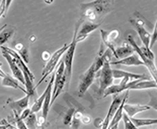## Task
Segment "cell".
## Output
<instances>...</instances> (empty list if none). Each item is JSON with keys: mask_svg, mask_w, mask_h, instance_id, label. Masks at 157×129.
Instances as JSON below:
<instances>
[{"mask_svg": "<svg viewBox=\"0 0 157 129\" xmlns=\"http://www.w3.org/2000/svg\"><path fill=\"white\" fill-rule=\"evenodd\" d=\"M156 87H157V84L154 81L138 80L135 85H133L132 87L130 88V90H142V89H150V88H156Z\"/></svg>", "mask_w": 157, "mask_h": 129, "instance_id": "44dd1931", "label": "cell"}, {"mask_svg": "<svg viewBox=\"0 0 157 129\" xmlns=\"http://www.w3.org/2000/svg\"><path fill=\"white\" fill-rule=\"evenodd\" d=\"M50 58H51V55H50L48 52H43V59H44V61L48 62L49 59H50Z\"/></svg>", "mask_w": 157, "mask_h": 129, "instance_id": "d590c367", "label": "cell"}, {"mask_svg": "<svg viewBox=\"0 0 157 129\" xmlns=\"http://www.w3.org/2000/svg\"><path fill=\"white\" fill-rule=\"evenodd\" d=\"M82 113L80 111H75L74 115H73L72 121H71V129H78L80 124H81V117Z\"/></svg>", "mask_w": 157, "mask_h": 129, "instance_id": "4316f807", "label": "cell"}, {"mask_svg": "<svg viewBox=\"0 0 157 129\" xmlns=\"http://www.w3.org/2000/svg\"><path fill=\"white\" fill-rule=\"evenodd\" d=\"M113 79H121L125 78L129 82L134 80H148V76L146 74H133V73L121 71V70H112Z\"/></svg>", "mask_w": 157, "mask_h": 129, "instance_id": "5bb4252c", "label": "cell"}, {"mask_svg": "<svg viewBox=\"0 0 157 129\" xmlns=\"http://www.w3.org/2000/svg\"><path fill=\"white\" fill-rule=\"evenodd\" d=\"M128 96H129V91H127V92H126V94H125V96H124V97H123L122 103H121V105H120V107L118 108V110L116 111V113H115V115H113V119H112L111 123H109V125L108 129H109V128H111V127H113V125L119 124L120 120H121V119L123 118V113H124V105H125L126 101H127V99H128Z\"/></svg>", "mask_w": 157, "mask_h": 129, "instance_id": "ac0fdd59", "label": "cell"}, {"mask_svg": "<svg viewBox=\"0 0 157 129\" xmlns=\"http://www.w3.org/2000/svg\"><path fill=\"white\" fill-rule=\"evenodd\" d=\"M127 42H128V44L133 48L134 52H136L137 54H138V57L143 62V64L148 68V70L150 72V74H151L152 78L154 79V82H156V68H155V65H154V63H153V61H151V59H149L147 57H145V55L142 52L141 48H140L139 45H137V42L134 41V38H133V36L131 34L127 35Z\"/></svg>", "mask_w": 157, "mask_h": 129, "instance_id": "8992f818", "label": "cell"}, {"mask_svg": "<svg viewBox=\"0 0 157 129\" xmlns=\"http://www.w3.org/2000/svg\"><path fill=\"white\" fill-rule=\"evenodd\" d=\"M156 35H157V29H156V26L154 25V32H153V34L151 35V38H150L149 49H151V48L153 47V45H155V41H156Z\"/></svg>", "mask_w": 157, "mask_h": 129, "instance_id": "1f68e13d", "label": "cell"}, {"mask_svg": "<svg viewBox=\"0 0 157 129\" xmlns=\"http://www.w3.org/2000/svg\"><path fill=\"white\" fill-rule=\"evenodd\" d=\"M0 49H1L2 56L5 58L6 61H7L8 65L10 66V69H11V72H12V74H13V77H14L16 80H18L19 82H21L22 85H25V77H23V74H22L21 70L18 68V66L16 65L14 59H13L7 52L4 51V49H3L2 48H0Z\"/></svg>", "mask_w": 157, "mask_h": 129, "instance_id": "8fae6325", "label": "cell"}, {"mask_svg": "<svg viewBox=\"0 0 157 129\" xmlns=\"http://www.w3.org/2000/svg\"><path fill=\"white\" fill-rule=\"evenodd\" d=\"M83 21V19L80 18L78 22L75 25V31H74V35H73V39L71 41V44L69 45L68 49L66 51V54L63 58V62H64L65 65V76H66V89H68L69 87V83H70V78H71V74H72V64H73V58H74V54H75V48H76V45H77V41H76V35H77L78 29L80 27Z\"/></svg>", "mask_w": 157, "mask_h": 129, "instance_id": "3957f363", "label": "cell"}, {"mask_svg": "<svg viewBox=\"0 0 157 129\" xmlns=\"http://www.w3.org/2000/svg\"><path fill=\"white\" fill-rule=\"evenodd\" d=\"M113 58V55L111 52H109V54L106 55L105 62H103L102 67L101 70L96 72L95 79L96 82L98 84V94L103 95L105 91L108 89L109 86L113 85V73L111 68V59Z\"/></svg>", "mask_w": 157, "mask_h": 129, "instance_id": "7a4b0ae2", "label": "cell"}, {"mask_svg": "<svg viewBox=\"0 0 157 129\" xmlns=\"http://www.w3.org/2000/svg\"><path fill=\"white\" fill-rule=\"evenodd\" d=\"M74 113H75V109H74V108L69 109V110L67 111V113L65 114L64 119H63V123H64L65 125H68V124L71 123L72 118H73V115H74Z\"/></svg>", "mask_w": 157, "mask_h": 129, "instance_id": "f1b7e54d", "label": "cell"}, {"mask_svg": "<svg viewBox=\"0 0 157 129\" xmlns=\"http://www.w3.org/2000/svg\"><path fill=\"white\" fill-rule=\"evenodd\" d=\"M111 65L116 66V65H126V66H144L143 62L140 59V58L137 55L133 54L131 56L127 58H124L122 59H119V61H115L112 62Z\"/></svg>", "mask_w": 157, "mask_h": 129, "instance_id": "2e32d148", "label": "cell"}, {"mask_svg": "<svg viewBox=\"0 0 157 129\" xmlns=\"http://www.w3.org/2000/svg\"><path fill=\"white\" fill-rule=\"evenodd\" d=\"M10 4H11V0H8V1L3 0V1L0 3V18H1L2 16L5 14L6 10L8 9L9 5H10Z\"/></svg>", "mask_w": 157, "mask_h": 129, "instance_id": "f546056e", "label": "cell"}, {"mask_svg": "<svg viewBox=\"0 0 157 129\" xmlns=\"http://www.w3.org/2000/svg\"><path fill=\"white\" fill-rule=\"evenodd\" d=\"M25 125H26V127H28V129H36L38 128L36 113L31 112V114L25 118Z\"/></svg>", "mask_w": 157, "mask_h": 129, "instance_id": "484cf974", "label": "cell"}, {"mask_svg": "<svg viewBox=\"0 0 157 129\" xmlns=\"http://www.w3.org/2000/svg\"><path fill=\"white\" fill-rule=\"evenodd\" d=\"M116 57L115 59H120V58H127L129 56L134 54V49L130 45L128 42L125 41L122 45L116 48Z\"/></svg>", "mask_w": 157, "mask_h": 129, "instance_id": "d6986e66", "label": "cell"}, {"mask_svg": "<svg viewBox=\"0 0 157 129\" xmlns=\"http://www.w3.org/2000/svg\"><path fill=\"white\" fill-rule=\"evenodd\" d=\"M29 98H31V96H29V94H26L25 97L21 98V100H16V101L8 100L7 104H8L9 107H10L13 110V112H14L15 115H18V116H21V114L22 113V111L25 110L26 108H29Z\"/></svg>", "mask_w": 157, "mask_h": 129, "instance_id": "7c38bea8", "label": "cell"}, {"mask_svg": "<svg viewBox=\"0 0 157 129\" xmlns=\"http://www.w3.org/2000/svg\"><path fill=\"white\" fill-rule=\"evenodd\" d=\"M69 48V45L65 44L63 47L60 48V49H57V52H55L54 54H53L51 56V58H50V59L48 62H47L46 66L44 67V69H43V72H42V75H43V78L41 79V81H40L38 84H36V86L35 87V89L38 87V86L41 85V83L44 82L45 79L48 77L49 75L52 74V72L55 70L56 67H57V64H58V62L60 61V58L62 57L63 55L65 54L66 51Z\"/></svg>", "mask_w": 157, "mask_h": 129, "instance_id": "277c9868", "label": "cell"}, {"mask_svg": "<svg viewBox=\"0 0 157 129\" xmlns=\"http://www.w3.org/2000/svg\"><path fill=\"white\" fill-rule=\"evenodd\" d=\"M90 122H91V118H90V116H88V115H82L81 117V123L87 125L89 124Z\"/></svg>", "mask_w": 157, "mask_h": 129, "instance_id": "836d02e7", "label": "cell"}, {"mask_svg": "<svg viewBox=\"0 0 157 129\" xmlns=\"http://www.w3.org/2000/svg\"><path fill=\"white\" fill-rule=\"evenodd\" d=\"M1 66H2V63H0V77H2V78H3L6 74L1 70Z\"/></svg>", "mask_w": 157, "mask_h": 129, "instance_id": "8d00e7d4", "label": "cell"}, {"mask_svg": "<svg viewBox=\"0 0 157 129\" xmlns=\"http://www.w3.org/2000/svg\"><path fill=\"white\" fill-rule=\"evenodd\" d=\"M96 69L94 67V65H91L90 67L85 71V73L80 76V82L78 86V95L81 96L87 91V89L92 85V83L94 82L95 79V74H96Z\"/></svg>", "mask_w": 157, "mask_h": 129, "instance_id": "52a82bcc", "label": "cell"}, {"mask_svg": "<svg viewBox=\"0 0 157 129\" xmlns=\"http://www.w3.org/2000/svg\"><path fill=\"white\" fill-rule=\"evenodd\" d=\"M118 126H119V124H116V125H113V127L111 128H109V129H118Z\"/></svg>", "mask_w": 157, "mask_h": 129, "instance_id": "f35d334b", "label": "cell"}, {"mask_svg": "<svg viewBox=\"0 0 157 129\" xmlns=\"http://www.w3.org/2000/svg\"><path fill=\"white\" fill-rule=\"evenodd\" d=\"M66 83V76H65V65L64 62L61 61L59 64L58 70L55 73V81H54V89H53V95L51 99V106L55 102L56 98L62 93Z\"/></svg>", "mask_w": 157, "mask_h": 129, "instance_id": "5b68a950", "label": "cell"}, {"mask_svg": "<svg viewBox=\"0 0 157 129\" xmlns=\"http://www.w3.org/2000/svg\"><path fill=\"white\" fill-rule=\"evenodd\" d=\"M0 121H1V119H0Z\"/></svg>", "mask_w": 157, "mask_h": 129, "instance_id": "b9f144b4", "label": "cell"}, {"mask_svg": "<svg viewBox=\"0 0 157 129\" xmlns=\"http://www.w3.org/2000/svg\"><path fill=\"white\" fill-rule=\"evenodd\" d=\"M31 112H32V110L29 108H26L25 110H23L22 111V113L21 114V116H19V118L21 119V120H25V118L29 116V114H31Z\"/></svg>", "mask_w": 157, "mask_h": 129, "instance_id": "d6a6232c", "label": "cell"}, {"mask_svg": "<svg viewBox=\"0 0 157 129\" xmlns=\"http://www.w3.org/2000/svg\"><path fill=\"white\" fill-rule=\"evenodd\" d=\"M101 24V22H99V23H94V22H89V21L83 20L79 29H78L77 35H76V41L79 42V41H84V39L88 36V34H91V32L93 30H95L98 27H99Z\"/></svg>", "mask_w": 157, "mask_h": 129, "instance_id": "9c48e42d", "label": "cell"}, {"mask_svg": "<svg viewBox=\"0 0 157 129\" xmlns=\"http://www.w3.org/2000/svg\"><path fill=\"white\" fill-rule=\"evenodd\" d=\"M1 84H2V86H5V87H11V88H14V89H18V90L25 92V94H29L28 91H26L25 88H22L21 86L18 84L17 80H16V79L11 78L9 75H5L4 77H3V80L1 82Z\"/></svg>", "mask_w": 157, "mask_h": 129, "instance_id": "ffe728a7", "label": "cell"}, {"mask_svg": "<svg viewBox=\"0 0 157 129\" xmlns=\"http://www.w3.org/2000/svg\"><path fill=\"white\" fill-rule=\"evenodd\" d=\"M46 3H52V0H50V1H48V0H47V1H45Z\"/></svg>", "mask_w": 157, "mask_h": 129, "instance_id": "60d3db41", "label": "cell"}, {"mask_svg": "<svg viewBox=\"0 0 157 129\" xmlns=\"http://www.w3.org/2000/svg\"><path fill=\"white\" fill-rule=\"evenodd\" d=\"M122 100H123L122 96H120L119 94L113 95L112 105L109 106V109L108 111V115H106L105 118L103 119L101 129H108L109 125V123H111L112 119L113 117V115H115V113H116V111L118 110V108L120 107V105H121V103H122Z\"/></svg>", "mask_w": 157, "mask_h": 129, "instance_id": "30bf717a", "label": "cell"}, {"mask_svg": "<svg viewBox=\"0 0 157 129\" xmlns=\"http://www.w3.org/2000/svg\"><path fill=\"white\" fill-rule=\"evenodd\" d=\"M133 124L136 127L139 126H146V125H152L157 123V119H140V118H130Z\"/></svg>", "mask_w": 157, "mask_h": 129, "instance_id": "cb8c5ba5", "label": "cell"}, {"mask_svg": "<svg viewBox=\"0 0 157 129\" xmlns=\"http://www.w3.org/2000/svg\"><path fill=\"white\" fill-rule=\"evenodd\" d=\"M54 81H55V74H52L51 79H50V82L48 86H47V95L44 101V104H43L42 107V116L45 119H47L48 116L50 107H51V99H52V91H53V85H54Z\"/></svg>", "mask_w": 157, "mask_h": 129, "instance_id": "4fadbf2b", "label": "cell"}, {"mask_svg": "<svg viewBox=\"0 0 157 129\" xmlns=\"http://www.w3.org/2000/svg\"><path fill=\"white\" fill-rule=\"evenodd\" d=\"M14 51L16 52V54H17L19 57L22 59V61L25 62V64H28V63H29V51L25 47V45L21 44V42L16 44Z\"/></svg>", "mask_w": 157, "mask_h": 129, "instance_id": "603a6c76", "label": "cell"}, {"mask_svg": "<svg viewBox=\"0 0 157 129\" xmlns=\"http://www.w3.org/2000/svg\"><path fill=\"white\" fill-rule=\"evenodd\" d=\"M101 39H102V44L108 48L109 51L113 52V56L116 57V47H115V42L119 38L120 32L117 29H113L111 31H105V29H101Z\"/></svg>", "mask_w": 157, "mask_h": 129, "instance_id": "ba28073f", "label": "cell"}, {"mask_svg": "<svg viewBox=\"0 0 157 129\" xmlns=\"http://www.w3.org/2000/svg\"><path fill=\"white\" fill-rule=\"evenodd\" d=\"M81 8V18L83 20L93 22L98 18H101L113 9L112 1H93L90 3H83L80 5Z\"/></svg>", "mask_w": 157, "mask_h": 129, "instance_id": "6da1fadb", "label": "cell"}, {"mask_svg": "<svg viewBox=\"0 0 157 129\" xmlns=\"http://www.w3.org/2000/svg\"><path fill=\"white\" fill-rule=\"evenodd\" d=\"M6 26H7V24H4V25H2L1 27H0V32H1V31L3 30V29H4V28L6 27Z\"/></svg>", "mask_w": 157, "mask_h": 129, "instance_id": "74e56055", "label": "cell"}, {"mask_svg": "<svg viewBox=\"0 0 157 129\" xmlns=\"http://www.w3.org/2000/svg\"><path fill=\"white\" fill-rule=\"evenodd\" d=\"M46 95H47V88L44 93L42 94L41 97H39L38 99H36L34 105H33V107L31 108V110L33 113H36V112L41 111V109L43 107V104H44V101H45V98H46Z\"/></svg>", "mask_w": 157, "mask_h": 129, "instance_id": "d4e9b609", "label": "cell"}, {"mask_svg": "<svg viewBox=\"0 0 157 129\" xmlns=\"http://www.w3.org/2000/svg\"><path fill=\"white\" fill-rule=\"evenodd\" d=\"M123 120H124V124H125V129H139L138 127H136L133 122L131 121V119L128 117L125 112L123 113Z\"/></svg>", "mask_w": 157, "mask_h": 129, "instance_id": "83f0119b", "label": "cell"}, {"mask_svg": "<svg viewBox=\"0 0 157 129\" xmlns=\"http://www.w3.org/2000/svg\"><path fill=\"white\" fill-rule=\"evenodd\" d=\"M151 108L150 106H146V105H133V104H126L124 105V112L128 115L129 118H133L134 115L137 113H140V112L149 110Z\"/></svg>", "mask_w": 157, "mask_h": 129, "instance_id": "9a60e30c", "label": "cell"}, {"mask_svg": "<svg viewBox=\"0 0 157 129\" xmlns=\"http://www.w3.org/2000/svg\"><path fill=\"white\" fill-rule=\"evenodd\" d=\"M35 38H36L35 36H32V38H31V41H35Z\"/></svg>", "mask_w": 157, "mask_h": 129, "instance_id": "ab89813d", "label": "cell"}, {"mask_svg": "<svg viewBox=\"0 0 157 129\" xmlns=\"http://www.w3.org/2000/svg\"><path fill=\"white\" fill-rule=\"evenodd\" d=\"M14 120H15V125H16V128L17 129H28L25 123L23 122V120H21V119L19 118L18 115L14 114Z\"/></svg>", "mask_w": 157, "mask_h": 129, "instance_id": "4dcf8cb0", "label": "cell"}, {"mask_svg": "<svg viewBox=\"0 0 157 129\" xmlns=\"http://www.w3.org/2000/svg\"><path fill=\"white\" fill-rule=\"evenodd\" d=\"M14 32H15V28L10 25H7L0 32V48L3 47V45L9 41V38L13 35Z\"/></svg>", "mask_w": 157, "mask_h": 129, "instance_id": "7402d4cb", "label": "cell"}, {"mask_svg": "<svg viewBox=\"0 0 157 129\" xmlns=\"http://www.w3.org/2000/svg\"><path fill=\"white\" fill-rule=\"evenodd\" d=\"M128 83H129V81L124 78L120 84L109 86V87L105 91V93H103L102 96L103 97H108V96H109V95H116V94L121 93V92L126 90V85L128 84Z\"/></svg>", "mask_w": 157, "mask_h": 129, "instance_id": "e0dca14e", "label": "cell"}, {"mask_svg": "<svg viewBox=\"0 0 157 129\" xmlns=\"http://www.w3.org/2000/svg\"><path fill=\"white\" fill-rule=\"evenodd\" d=\"M102 122H103V120L101 118H96L94 120V126L95 127H101L102 126Z\"/></svg>", "mask_w": 157, "mask_h": 129, "instance_id": "e575fe53", "label": "cell"}]
</instances>
